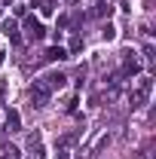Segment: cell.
Returning a JSON list of instances; mask_svg holds the SVG:
<instances>
[{"label": "cell", "instance_id": "6da1fadb", "mask_svg": "<svg viewBox=\"0 0 156 159\" xmlns=\"http://www.w3.org/2000/svg\"><path fill=\"white\" fill-rule=\"evenodd\" d=\"M150 89H153V80H150V77H144V80H141V86H138L135 92L129 95L132 107H144V104H147V98H150Z\"/></svg>", "mask_w": 156, "mask_h": 159}, {"label": "cell", "instance_id": "9c48e42d", "mask_svg": "<svg viewBox=\"0 0 156 159\" xmlns=\"http://www.w3.org/2000/svg\"><path fill=\"white\" fill-rule=\"evenodd\" d=\"M28 147H31V153H34L37 159H43V153H46V150H43V144H40V132H34V135L28 138Z\"/></svg>", "mask_w": 156, "mask_h": 159}, {"label": "cell", "instance_id": "9a60e30c", "mask_svg": "<svg viewBox=\"0 0 156 159\" xmlns=\"http://www.w3.org/2000/svg\"><path fill=\"white\" fill-rule=\"evenodd\" d=\"M144 55H147V61L153 64V58H156V55H153V46H144Z\"/></svg>", "mask_w": 156, "mask_h": 159}, {"label": "cell", "instance_id": "4fadbf2b", "mask_svg": "<svg viewBox=\"0 0 156 159\" xmlns=\"http://www.w3.org/2000/svg\"><path fill=\"white\" fill-rule=\"evenodd\" d=\"M0 153H3L0 159H19V150H16V147H3Z\"/></svg>", "mask_w": 156, "mask_h": 159}, {"label": "cell", "instance_id": "3957f363", "mask_svg": "<svg viewBox=\"0 0 156 159\" xmlns=\"http://www.w3.org/2000/svg\"><path fill=\"white\" fill-rule=\"evenodd\" d=\"M25 37L31 40V43H40V40L46 37V28L40 25V19H34V16H25Z\"/></svg>", "mask_w": 156, "mask_h": 159}, {"label": "cell", "instance_id": "30bf717a", "mask_svg": "<svg viewBox=\"0 0 156 159\" xmlns=\"http://www.w3.org/2000/svg\"><path fill=\"white\" fill-rule=\"evenodd\" d=\"M80 49H83V37H74V40H71V46H67V55H77Z\"/></svg>", "mask_w": 156, "mask_h": 159}, {"label": "cell", "instance_id": "7a4b0ae2", "mask_svg": "<svg viewBox=\"0 0 156 159\" xmlns=\"http://www.w3.org/2000/svg\"><path fill=\"white\" fill-rule=\"evenodd\" d=\"M49 98H52L49 86H46L43 80H34V86H31V101H34V107H46Z\"/></svg>", "mask_w": 156, "mask_h": 159}, {"label": "cell", "instance_id": "5b68a950", "mask_svg": "<svg viewBox=\"0 0 156 159\" xmlns=\"http://www.w3.org/2000/svg\"><path fill=\"white\" fill-rule=\"evenodd\" d=\"M138 70H141V61L132 55V52H126V58H122V70H119V77H135Z\"/></svg>", "mask_w": 156, "mask_h": 159}, {"label": "cell", "instance_id": "2e32d148", "mask_svg": "<svg viewBox=\"0 0 156 159\" xmlns=\"http://www.w3.org/2000/svg\"><path fill=\"white\" fill-rule=\"evenodd\" d=\"M55 159H71V153H67V150H58V153H55Z\"/></svg>", "mask_w": 156, "mask_h": 159}, {"label": "cell", "instance_id": "277c9868", "mask_svg": "<svg viewBox=\"0 0 156 159\" xmlns=\"http://www.w3.org/2000/svg\"><path fill=\"white\" fill-rule=\"evenodd\" d=\"M43 83L49 86V92H55V89H64L67 86V74H61V70H52V74H46Z\"/></svg>", "mask_w": 156, "mask_h": 159}, {"label": "cell", "instance_id": "7c38bea8", "mask_svg": "<svg viewBox=\"0 0 156 159\" xmlns=\"http://www.w3.org/2000/svg\"><path fill=\"white\" fill-rule=\"evenodd\" d=\"M101 37H104V40H117V28H113V25H104Z\"/></svg>", "mask_w": 156, "mask_h": 159}, {"label": "cell", "instance_id": "5bb4252c", "mask_svg": "<svg viewBox=\"0 0 156 159\" xmlns=\"http://www.w3.org/2000/svg\"><path fill=\"white\" fill-rule=\"evenodd\" d=\"M95 16H110V6H104V3H98V6H95Z\"/></svg>", "mask_w": 156, "mask_h": 159}, {"label": "cell", "instance_id": "ba28073f", "mask_svg": "<svg viewBox=\"0 0 156 159\" xmlns=\"http://www.w3.org/2000/svg\"><path fill=\"white\" fill-rule=\"evenodd\" d=\"M43 58H46V61H64V58H71V55H67V49H64V46H49Z\"/></svg>", "mask_w": 156, "mask_h": 159}, {"label": "cell", "instance_id": "8fae6325", "mask_svg": "<svg viewBox=\"0 0 156 159\" xmlns=\"http://www.w3.org/2000/svg\"><path fill=\"white\" fill-rule=\"evenodd\" d=\"M37 6H40V12H43V16H52V9H55V6H52V0H40Z\"/></svg>", "mask_w": 156, "mask_h": 159}, {"label": "cell", "instance_id": "52a82bcc", "mask_svg": "<svg viewBox=\"0 0 156 159\" xmlns=\"http://www.w3.org/2000/svg\"><path fill=\"white\" fill-rule=\"evenodd\" d=\"M3 129H6V132H19V129H21L19 110H6V116H3Z\"/></svg>", "mask_w": 156, "mask_h": 159}, {"label": "cell", "instance_id": "8992f818", "mask_svg": "<svg viewBox=\"0 0 156 159\" xmlns=\"http://www.w3.org/2000/svg\"><path fill=\"white\" fill-rule=\"evenodd\" d=\"M3 34L9 37V43H16V46L21 43V34H19V21H16V19H6V21H3Z\"/></svg>", "mask_w": 156, "mask_h": 159}]
</instances>
